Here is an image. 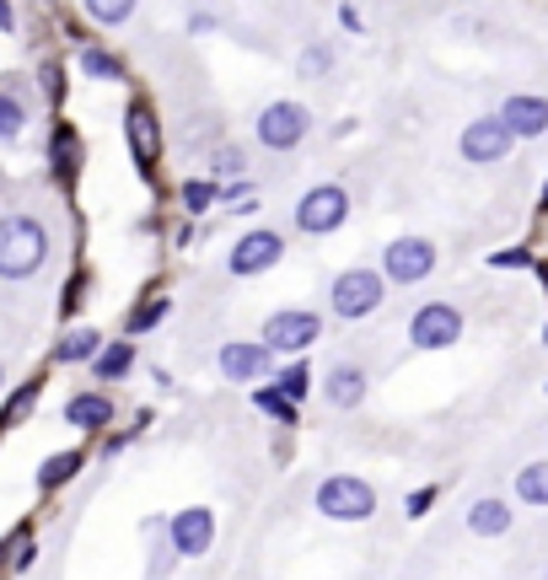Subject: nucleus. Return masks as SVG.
Here are the masks:
<instances>
[{
	"instance_id": "obj_1",
	"label": "nucleus",
	"mask_w": 548,
	"mask_h": 580,
	"mask_svg": "<svg viewBox=\"0 0 548 580\" xmlns=\"http://www.w3.org/2000/svg\"><path fill=\"white\" fill-rule=\"evenodd\" d=\"M43 253H49V237H43L38 220H28V215L0 220V275L6 279L32 275V269L43 264Z\"/></svg>"
},
{
	"instance_id": "obj_2",
	"label": "nucleus",
	"mask_w": 548,
	"mask_h": 580,
	"mask_svg": "<svg viewBox=\"0 0 548 580\" xmlns=\"http://www.w3.org/2000/svg\"><path fill=\"white\" fill-rule=\"evenodd\" d=\"M317 505H323V517L361 521L376 511V494H371V484H361V479H329V484L317 489Z\"/></svg>"
},
{
	"instance_id": "obj_3",
	"label": "nucleus",
	"mask_w": 548,
	"mask_h": 580,
	"mask_svg": "<svg viewBox=\"0 0 548 580\" xmlns=\"http://www.w3.org/2000/svg\"><path fill=\"white\" fill-rule=\"evenodd\" d=\"M306 124H312V119H306L302 102H274V108L258 114V140L274 146V151H291V146L306 135Z\"/></svg>"
},
{
	"instance_id": "obj_4",
	"label": "nucleus",
	"mask_w": 548,
	"mask_h": 580,
	"mask_svg": "<svg viewBox=\"0 0 548 580\" xmlns=\"http://www.w3.org/2000/svg\"><path fill=\"white\" fill-rule=\"evenodd\" d=\"M371 306H382V275H371V269H350V275L334 285V312L339 317H365Z\"/></svg>"
},
{
	"instance_id": "obj_5",
	"label": "nucleus",
	"mask_w": 548,
	"mask_h": 580,
	"mask_svg": "<svg viewBox=\"0 0 548 580\" xmlns=\"http://www.w3.org/2000/svg\"><path fill=\"white\" fill-rule=\"evenodd\" d=\"M344 215H350V194L344 188H312L302 199V210H296V226L302 232H334Z\"/></svg>"
},
{
	"instance_id": "obj_6",
	"label": "nucleus",
	"mask_w": 548,
	"mask_h": 580,
	"mask_svg": "<svg viewBox=\"0 0 548 580\" xmlns=\"http://www.w3.org/2000/svg\"><path fill=\"white\" fill-rule=\"evenodd\" d=\"M511 124L506 119H479V124H468L462 129V156L468 161H500V156L511 151Z\"/></svg>"
},
{
	"instance_id": "obj_7",
	"label": "nucleus",
	"mask_w": 548,
	"mask_h": 580,
	"mask_svg": "<svg viewBox=\"0 0 548 580\" xmlns=\"http://www.w3.org/2000/svg\"><path fill=\"white\" fill-rule=\"evenodd\" d=\"M317 338V317L312 312H274L270 328H264V344L270 350H285V355H296Z\"/></svg>"
},
{
	"instance_id": "obj_8",
	"label": "nucleus",
	"mask_w": 548,
	"mask_h": 580,
	"mask_svg": "<svg viewBox=\"0 0 548 580\" xmlns=\"http://www.w3.org/2000/svg\"><path fill=\"white\" fill-rule=\"evenodd\" d=\"M124 129H129V151L140 161V173H151L156 156H162V129H156V114L146 102H135L129 114H124Z\"/></svg>"
},
{
	"instance_id": "obj_9",
	"label": "nucleus",
	"mask_w": 548,
	"mask_h": 580,
	"mask_svg": "<svg viewBox=\"0 0 548 580\" xmlns=\"http://www.w3.org/2000/svg\"><path fill=\"white\" fill-rule=\"evenodd\" d=\"M436 269V247L420 243V237H403V243L388 247V279L409 285V279H425Z\"/></svg>"
},
{
	"instance_id": "obj_10",
	"label": "nucleus",
	"mask_w": 548,
	"mask_h": 580,
	"mask_svg": "<svg viewBox=\"0 0 548 580\" xmlns=\"http://www.w3.org/2000/svg\"><path fill=\"white\" fill-rule=\"evenodd\" d=\"M462 334V317H457L452 306H425V312H414V344L420 350H441V344H452Z\"/></svg>"
},
{
	"instance_id": "obj_11",
	"label": "nucleus",
	"mask_w": 548,
	"mask_h": 580,
	"mask_svg": "<svg viewBox=\"0 0 548 580\" xmlns=\"http://www.w3.org/2000/svg\"><path fill=\"white\" fill-rule=\"evenodd\" d=\"M280 237H274V232H247L243 243L232 247V269H237V275H258V269H270L274 258H280Z\"/></svg>"
},
{
	"instance_id": "obj_12",
	"label": "nucleus",
	"mask_w": 548,
	"mask_h": 580,
	"mask_svg": "<svg viewBox=\"0 0 548 580\" xmlns=\"http://www.w3.org/2000/svg\"><path fill=\"white\" fill-rule=\"evenodd\" d=\"M221 371L232 382H253L258 371H270V344H226L221 350Z\"/></svg>"
},
{
	"instance_id": "obj_13",
	"label": "nucleus",
	"mask_w": 548,
	"mask_h": 580,
	"mask_svg": "<svg viewBox=\"0 0 548 580\" xmlns=\"http://www.w3.org/2000/svg\"><path fill=\"white\" fill-rule=\"evenodd\" d=\"M211 538H215V517L211 511H199V505L173 521V543H178V553H205L211 549Z\"/></svg>"
},
{
	"instance_id": "obj_14",
	"label": "nucleus",
	"mask_w": 548,
	"mask_h": 580,
	"mask_svg": "<svg viewBox=\"0 0 548 580\" xmlns=\"http://www.w3.org/2000/svg\"><path fill=\"white\" fill-rule=\"evenodd\" d=\"M500 119L511 124L517 135H544V129H548V102H544V97H511Z\"/></svg>"
},
{
	"instance_id": "obj_15",
	"label": "nucleus",
	"mask_w": 548,
	"mask_h": 580,
	"mask_svg": "<svg viewBox=\"0 0 548 580\" xmlns=\"http://www.w3.org/2000/svg\"><path fill=\"white\" fill-rule=\"evenodd\" d=\"M468 527H473L479 538H500V532H511V505H506V500H479L473 517H468Z\"/></svg>"
},
{
	"instance_id": "obj_16",
	"label": "nucleus",
	"mask_w": 548,
	"mask_h": 580,
	"mask_svg": "<svg viewBox=\"0 0 548 580\" xmlns=\"http://www.w3.org/2000/svg\"><path fill=\"white\" fill-rule=\"evenodd\" d=\"M329 397H334L339 409H355L365 397V376L361 366H334V376H329Z\"/></svg>"
},
{
	"instance_id": "obj_17",
	"label": "nucleus",
	"mask_w": 548,
	"mask_h": 580,
	"mask_svg": "<svg viewBox=\"0 0 548 580\" xmlns=\"http://www.w3.org/2000/svg\"><path fill=\"white\" fill-rule=\"evenodd\" d=\"M114 420V409H108V397H97V393H87V397H76L70 403V425H81V430H102Z\"/></svg>"
},
{
	"instance_id": "obj_18",
	"label": "nucleus",
	"mask_w": 548,
	"mask_h": 580,
	"mask_svg": "<svg viewBox=\"0 0 548 580\" xmlns=\"http://www.w3.org/2000/svg\"><path fill=\"white\" fill-rule=\"evenodd\" d=\"M517 500H527V505H548V462H532V468H521Z\"/></svg>"
},
{
	"instance_id": "obj_19",
	"label": "nucleus",
	"mask_w": 548,
	"mask_h": 580,
	"mask_svg": "<svg viewBox=\"0 0 548 580\" xmlns=\"http://www.w3.org/2000/svg\"><path fill=\"white\" fill-rule=\"evenodd\" d=\"M28 559H32V532L28 527H17V532L6 538V549H0V570L11 576V570H22Z\"/></svg>"
},
{
	"instance_id": "obj_20",
	"label": "nucleus",
	"mask_w": 548,
	"mask_h": 580,
	"mask_svg": "<svg viewBox=\"0 0 548 580\" xmlns=\"http://www.w3.org/2000/svg\"><path fill=\"white\" fill-rule=\"evenodd\" d=\"M76 468H81V452H60V458H55V462H43V473H38V484H43V489H55V484H65V479H70Z\"/></svg>"
},
{
	"instance_id": "obj_21",
	"label": "nucleus",
	"mask_w": 548,
	"mask_h": 580,
	"mask_svg": "<svg viewBox=\"0 0 548 580\" xmlns=\"http://www.w3.org/2000/svg\"><path fill=\"white\" fill-rule=\"evenodd\" d=\"M135 366V355H129V344H108L102 355H97V376H124V371Z\"/></svg>"
},
{
	"instance_id": "obj_22",
	"label": "nucleus",
	"mask_w": 548,
	"mask_h": 580,
	"mask_svg": "<svg viewBox=\"0 0 548 580\" xmlns=\"http://www.w3.org/2000/svg\"><path fill=\"white\" fill-rule=\"evenodd\" d=\"M32 403H38V382H28V387H22V393L11 397V403H6V414H0V425H17V420H28V409Z\"/></svg>"
},
{
	"instance_id": "obj_23",
	"label": "nucleus",
	"mask_w": 548,
	"mask_h": 580,
	"mask_svg": "<svg viewBox=\"0 0 548 580\" xmlns=\"http://www.w3.org/2000/svg\"><path fill=\"white\" fill-rule=\"evenodd\" d=\"M91 350H97V334H91V328H76V334H65L60 361H81V355H91Z\"/></svg>"
},
{
	"instance_id": "obj_24",
	"label": "nucleus",
	"mask_w": 548,
	"mask_h": 580,
	"mask_svg": "<svg viewBox=\"0 0 548 580\" xmlns=\"http://www.w3.org/2000/svg\"><path fill=\"white\" fill-rule=\"evenodd\" d=\"M87 11L97 22H124V17L135 11V0H87Z\"/></svg>"
},
{
	"instance_id": "obj_25",
	"label": "nucleus",
	"mask_w": 548,
	"mask_h": 580,
	"mask_svg": "<svg viewBox=\"0 0 548 580\" xmlns=\"http://www.w3.org/2000/svg\"><path fill=\"white\" fill-rule=\"evenodd\" d=\"M81 65H87L91 76H102V81H114V76H124L119 60H114V55H102V49H87V55H81Z\"/></svg>"
},
{
	"instance_id": "obj_26",
	"label": "nucleus",
	"mask_w": 548,
	"mask_h": 580,
	"mask_svg": "<svg viewBox=\"0 0 548 580\" xmlns=\"http://www.w3.org/2000/svg\"><path fill=\"white\" fill-rule=\"evenodd\" d=\"M55 167H60L65 178L76 173V135H70V129H60V135H55Z\"/></svg>"
},
{
	"instance_id": "obj_27",
	"label": "nucleus",
	"mask_w": 548,
	"mask_h": 580,
	"mask_svg": "<svg viewBox=\"0 0 548 580\" xmlns=\"http://www.w3.org/2000/svg\"><path fill=\"white\" fill-rule=\"evenodd\" d=\"M258 409L274 414V420H296V403H291V393H258Z\"/></svg>"
},
{
	"instance_id": "obj_28",
	"label": "nucleus",
	"mask_w": 548,
	"mask_h": 580,
	"mask_svg": "<svg viewBox=\"0 0 548 580\" xmlns=\"http://www.w3.org/2000/svg\"><path fill=\"white\" fill-rule=\"evenodd\" d=\"M0 135H6V140L22 135V102H11V97H0Z\"/></svg>"
},
{
	"instance_id": "obj_29",
	"label": "nucleus",
	"mask_w": 548,
	"mask_h": 580,
	"mask_svg": "<svg viewBox=\"0 0 548 580\" xmlns=\"http://www.w3.org/2000/svg\"><path fill=\"white\" fill-rule=\"evenodd\" d=\"M211 199H215V184H183V205L199 215V210H211Z\"/></svg>"
},
{
	"instance_id": "obj_30",
	"label": "nucleus",
	"mask_w": 548,
	"mask_h": 580,
	"mask_svg": "<svg viewBox=\"0 0 548 580\" xmlns=\"http://www.w3.org/2000/svg\"><path fill=\"white\" fill-rule=\"evenodd\" d=\"M280 393H291L296 403H302V393H306V366H291L285 376H280Z\"/></svg>"
},
{
	"instance_id": "obj_31",
	"label": "nucleus",
	"mask_w": 548,
	"mask_h": 580,
	"mask_svg": "<svg viewBox=\"0 0 548 580\" xmlns=\"http://www.w3.org/2000/svg\"><path fill=\"white\" fill-rule=\"evenodd\" d=\"M156 317H167V302H151V306H140V312L129 317V328H151Z\"/></svg>"
},
{
	"instance_id": "obj_32",
	"label": "nucleus",
	"mask_w": 548,
	"mask_h": 580,
	"mask_svg": "<svg viewBox=\"0 0 548 580\" xmlns=\"http://www.w3.org/2000/svg\"><path fill=\"white\" fill-rule=\"evenodd\" d=\"M430 500H436L430 489H420V494H409V517H425V511H430Z\"/></svg>"
},
{
	"instance_id": "obj_33",
	"label": "nucleus",
	"mask_w": 548,
	"mask_h": 580,
	"mask_svg": "<svg viewBox=\"0 0 548 580\" xmlns=\"http://www.w3.org/2000/svg\"><path fill=\"white\" fill-rule=\"evenodd\" d=\"M0 28H11V6L6 0H0Z\"/></svg>"
}]
</instances>
